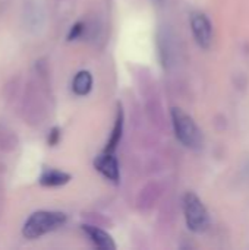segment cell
Returning <instances> with one entry per match:
<instances>
[{
    "instance_id": "obj_1",
    "label": "cell",
    "mask_w": 249,
    "mask_h": 250,
    "mask_svg": "<svg viewBox=\"0 0 249 250\" xmlns=\"http://www.w3.org/2000/svg\"><path fill=\"white\" fill-rule=\"evenodd\" d=\"M44 73L38 72V76L29 81L26 89L22 95L21 114L29 123L35 125L41 120L44 113V85H43Z\"/></svg>"
},
{
    "instance_id": "obj_2",
    "label": "cell",
    "mask_w": 249,
    "mask_h": 250,
    "mask_svg": "<svg viewBox=\"0 0 249 250\" xmlns=\"http://www.w3.org/2000/svg\"><path fill=\"white\" fill-rule=\"evenodd\" d=\"M66 223V215L63 212H53V211H38L34 212L23 224L22 234L32 240L38 239L50 231L57 230Z\"/></svg>"
},
{
    "instance_id": "obj_3",
    "label": "cell",
    "mask_w": 249,
    "mask_h": 250,
    "mask_svg": "<svg viewBox=\"0 0 249 250\" xmlns=\"http://www.w3.org/2000/svg\"><path fill=\"white\" fill-rule=\"evenodd\" d=\"M172 120L176 138L188 148L198 149L203 146V135L192 117H189L183 110L173 108L172 110Z\"/></svg>"
},
{
    "instance_id": "obj_4",
    "label": "cell",
    "mask_w": 249,
    "mask_h": 250,
    "mask_svg": "<svg viewBox=\"0 0 249 250\" xmlns=\"http://www.w3.org/2000/svg\"><path fill=\"white\" fill-rule=\"evenodd\" d=\"M183 212L186 226L194 233H203L208 227V214L195 193H186L183 198Z\"/></svg>"
},
{
    "instance_id": "obj_5",
    "label": "cell",
    "mask_w": 249,
    "mask_h": 250,
    "mask_svg": "<svg viewBox=\"0 0 249 250\" xmlns=\"http://www.w3.org/2000/svg\"><path fill=\"white\" fill-rule=\"evenodd\" d=\"M191 26L197 42L203 48H208L213 41V28L208 18L203 13H195L191 18Z\"/></svg>"
},
{
    "instance_id": "obj_6",
    "label": "cell",
    "mask_w": 249,
    "mask_h": 250,
    "mask_svg": "<svg viewBox=\"0 0 249 250\" xmlns=\"http://www.w3.org/2000/svg\"><path fill=\"white\" fill-rule=\"evenodd\" d=\"M95 168L106 176L107 179L117 182L119 180V164L117 160L113 157V152H104L95 160Z\"/></svg>"
},
{
    "instance_id": "obj_7",
    "label": "cell",
    "mask_w": 249,
    "mask_h": 250,
    "mask_svg": "<svg viewBox=\"0 0 249 250\" xmlns=\"http://www.w3.org/2000/svg\"><path fill=\"white\" fill-rule=\"evenodd\" d=\"M82 230L85 231V234L90 237V240L95 245V248L101 250H114L116 245L113 242V239L103 230L92 227V226H82Z\"/></svg>"
},
{
    "instance_id": "obj_8",
    "label": "cell",
    "mask_w": 249,
    "mask_h": 250,
    "mask_svg": "<svg viewBox=\"0 0 249 250\" xmlns=\"http://www.w3.org/2000/svg\"><path fill=\"white\" fill-rule=\"evenodd\" d=\"M70 180V176L68 173H63L60 170H45L41 176H40V183L43 186H48V188H56V186H62L66 185Z\"/></svg>"
},
{
    "instance_id": "obj_9",
    "label": "cell",
    "mask_w": 249,
    "mask_h": 250,
    "mask_svg": "<svg viewBox=\"0 0 249 250\" xmlns=\"http://www.w3.org/2000/svg\"><path fill=\"white\" fill-rule=\"evenodd\" d=\"M92 88V76L87 70H81L75 75L72 89L76 95H87Z\"/></svg>"
},
{
    "instance_id": "obj_10",
    "label": "cell",
    "mask_w": 249,
    "mask_h": 250,
    "mask_svg": "<svg viewBox=\"0 0 249 250\" xmlns=\"http://www.w3.org/2000/svg\"><path fill=\"white\" fill-rule=\"evenodd\" d=\"M18 144H19V141H18V136L15 135V132L10 127L0 123V151L12 152L16 149Z\"/></svg>"
},
{
    "instance_id": "obj_11",
    "label": "cell",
    "mask_w": 249,
    "mask_h": 250,
    "mask_svg": "<svg viewBox=\"0 0 249 250\" xmlns=\"http://www.w3.org/2000/svg\"><path fill=\"white\" fill-rule=\"evenodd\" d=\"M19 91H21V76H13L12 79H9L6 82L4 89H3V95L10 103V101L18 98Z\"/></svg>"
},
{
    "instance_id": "obj_12",
    "label": "cell",
    "mask_w": 249,
    "mask_h": 250,
    "mask_svg": "<svg viewBox=\"0 0 249 250\" xmlns=\"http://www.w3.org/2000/svg\"><path fill=\"white\" fill-rule=\"evenodd\" d=\"M122 111L119 113L117 116V120H116V125H114V129H113V133H112V138H110V142L106 148V152H113V149L116 148V145L119 144L120 141V136H122Z\"/></svg>"
},
{
    "instance_id": "obj_13",
    "label": "cell",
    "mask_w": 249,
    "mask_h": 250,
    "mask_svg": "<svg viewBox=\"0 0 249 250\" xmlns=\"http://www.w3.org/2000/svg\"><path fill=\"white\" fill-rule=\"evenodd\" d=\"M82 32H84V23H82V22H78V23H75V25L72 26V29H70V32H69V35H68V40H69V41L76 40Z\"/></svg>"
},
{
    "instance_id": "obj_14",
    "label": "cell",
    "mask_w": 249,
    "mask_h": 250,
    "mask_svg": "<svg viewBox=\"0 0 249 250\" xmlns=\"http://www.w3.org/2000/svg\"><path fill=\"white\" fill-rule=\"evenodd\" d=\"M59 138H60V130H59V127H53L51 130H50V135H48V144L53 146V145H56L57 142H59Z\"/></svg>"
},
{
    "instance_id": "obj_15",
    "label": "cell",
    "mask_w": 249,
    "mask_h": 250,
    "mask_svg": "<svg viewBox=\"0 0 249 250\" xmlns=\"http://www.w3.org/2000/svg\"><path fill=\"white\" fill-rule=\"evenodd\" d=\"M1 208H3V193H1V188H0V214H1Z\"/></svg>"
}]
</instances>
